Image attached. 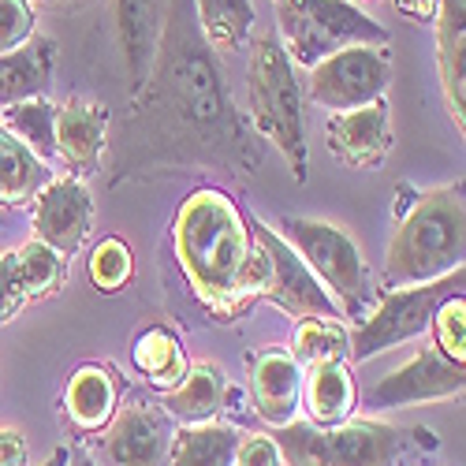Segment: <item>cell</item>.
I'll list each match as a JSON object with an SVG mask.
<instances>
[{"mask_svg": "<svg viewBox=\"0 0 466 466\" xmlns=\"http://www.w3.org/2000/svg\"><path fill=\"white\" fill-rule=\"evenodd\" d=\"M172 247L190 291L220 321H231L247 302L261 299L265 261L254 228L224 190L202 187L187 194L172 224Z\"/></svg>", "mask_w": 466, "mask_h": 466, "instance_id": "obj_1", "label": "cell"}, {"mask_svg": "<svg viewBox=\"0 0 466 466\" xmlns=\"http://www.w3.org/2000/svg\"><path fill=\"white\" fill-rule=\"evenodd\" d=\"M462 250H466V206L459 179L437 190H425L403 213L384 254V284L392 291V288L441 280L462 268Z\"/></svg>", "mask_w": 466, "mask_h": 466, "instance_id": "obj_2", "label": "cell"}, {"mask_svg": "<svg viewBox=\"0 0 466 466\" xmlns=\"http://www.w3.org/2000/svg\"><path fill=\"white\" fill-rule=\"evenodd\" d=\"M273 441L288 466H407L418 451L437 448L430 430H400L373 418H351L336 430L291 421Z\"/></svg>", "mask_w": 466, "mask_h": 466, "instance_id": "obj_3", "label": "cell"}, {"mask_svg": "<svg viewBox=\"0 0 466 466\" xmlns=\"http://www.w3.org/2000/svg\"><path fill=\"white\" fill-rule=\"evenodd\" d=\"M250 116L258 131L280 149L295 179H306L309 168V138H306V120H302V86L295 79V64L288 60L284 46L273 34L258 37L250 53Z\"/></svg>", "mask_w": 466, "mask_h": 466, "instance_id": "obj_4", "label": "cell"}, {"mask_svg": "<svg viewBox=\"0 0 466 466\" xmlns=\"http://www.w3.org/2000/svg\"><path fill=\"white\" fill-rule=\"evenodd\" d=\"M277 19L288 60L302 67H314L339 49L388 46V30L351 0H280Z\"/></svg>", "mask_w": 466, "mask_h": 466, "instance_id": "obj_5", "label": "cell"}, {"mask_svg": "<svg viewBox=\"0 0 466 466\" xmlns=\"http://www.w3.org/2000/svg\"><path fill=\"white\" fill-rule=\"evenodd\" d=\"M277 236L309 265L325 291L336 299V306L347 318H362L373 299L370 268L359 250V243L347 236L343 228L329 220H309V217H284Z\"/></svg>", "mask_w": 466, "mask_h": 466, "instance_id": "obj_6", "label": "cell"}, {"mask_svg": "<svg viewBox=\"0 0 466 466\" xmlns=\"http://www.w3.org/2000/svg\"><path fill=\"white\" fill-rule=\"evenodd\" d=\"M459 291H462V268H455V273H448L441 280H430V284L392 288L355 332H347V339H351L347 355L355 362H366V359L388 351V347H400V343L421 336L433 321V309L448 295H459Z\"/></svg>", "mask_w": 466, "mask_h": 466, "instance_id": "obj_7", "label": "cell"}, {"mask_svg": "<svg viewBox=\"0 0 466 466\" xmlns=\"http://www.w3.org/2000/svg\"><path fill=\"white\" fill-rule=\"evenodd\" d=\"M254 239L265 261V280H261V299L277 302L280 309H288L291 318H321V321H339L343 309L336 306V299L325 291V284L309 273V265L277 236L268 224L250 220Z\"/></svg>", "mask_w": 466, "mask_h": 466, "instance_id": "obj_8", "label": "cell"}, {"mask_svg": "<svg viewBox=\"0 0 466 466\" xmlns=\"http://www.w3.org/2000/svg\"><path fill=\"white\" fill-rule=\"evenodd\" d=\"M388 79H392V56L384 53V46H355L309 67L306 94L329 112H351L384 97Z\"/></svg>", "mask_w": 466, "mask_h": 466, "instance_id": "obj_9", "label": "cell"}, {"mask_svg": "<svg viewBox=\"0 0 466 466\" xmlns=\"http://www.w3.org/2000/svg\"><path fill=\"white\" fill-rule=\"evenodd\" d=\"M466 388V373L462 366L448 362L437 347H421L414 351L400 370L384 373L373 388L366 403L373 410H392V407H414V403H441V400H455Z\"/></svg>", "mask_w": 466, "mask_h": 466, "instance_id": "obj_10", "label": "cell"}, {"mask_svg": "<svg viewBox=\"0 0 466 466\" xmlns=\"http://www.w3.org/2000/svg\"><path fill=\"white\" fill-rule=\"evenodd\" d=\"M94 231V198L79 176L49 179L34 198V239L49 243L56 254L71 258Z\"/></svg>", "mask_w": 466, "mask_h": 466, "instance_id": "obj_11", "label": "cell"}, {"mask_svg": "<svg viewBox=\"0 0 466 466\" xmlns=\"http://www.w3.org/2000/svg\"><path fill=\"white\" fill-rule=\"evenodd\" d=\"M172 418L149 403H127L105 425V466H168Z\"/></svg>", "mask_w": 466, "mask_h": 466, "instance_id": "obj_12", "label": "cell"}, {"mask_svg": "<svg viewBox=\"0 0 466 466\" xmlns=\"http://www.w3.org/2000/svg\"><path fill=\"white\" fill-rule=\"evenodd\" d=\"M329 153L347 168H380L392 153V112L388 101L377 97L351 112H332L325 124Z\"/></svg>", "mask_w": 466, "mask_h": 466, "instance_id": "obj_13", "label": "cell"}, {"mask_svg": "<svg viewBox=\"0 0 466 466\" xmlns=\"http://www.w3.org/2000/svg\"><path fill=\"white\" fill-rule=\"evenodd\" d=\"M247 373L258 418L277 430L291 425L302 403V366L295 362V355L288 347H261L247 355Z\"/></svg>", "mask_w": 466, "mask_h": 466, "instance_id": "obj_14", "label": "cell"}, {"mask_svg": "<svg viewBox=\"0 0 466 466\" xmlns=\"http://www.w3.org/2000/svg\"><path fill=\"white\" fill-rule=\"evenodd\" d=\"M172 86H176L183 112L198 127H224L228 124L224 86L217 79L213 60L198 46H179V53L172 60Z\"/></svg>", "mask_w": 466, "mask_h": 466, "instance_id": "obj_15", "label": "cell"}, {"mask_svg": "<svg viewBox=\"0 0 466 466\" xmlns=\"http://www.w3.org/2000/svg\"><path fill=\"white\" fill-rule=\"evenodd\" d=\"M108 108L90 97H71L56 108V157L79 176L94 172L105 153Z\"/></svg>", "mask_w": 466, "mask_h": 466, "instance_id": "obj_16", "label": "cell"}, {"mask_svg": "<svg viewBox=\"0 0 466 466\" xmlns=\"http://www.w3.org/2000/svg\"><path fill=\"white\" fill-rule=\"evenodd\" d=\"M437 67L441 90L455 127H466V0H441L437 5Z\"/></svg>", "mask_w": 466, "mask_h": 466, "instance_id": "obj_17", "label": "cell"}, {"mask_svg": "<svg viewBox=\"0 0 466 466\" xmlns=\"http://www.w3.org/2000/svg\"><path fill=\"white\" fill-rule=\"evenodd\" d=\"M116 410H120V380L108 366L86 362L67 377L64 414L79 433H101Z\"/></svg>", "mask_w": 466, "mask_h": 466, "instance_id": "obj_18", "label": "cell"}, {"mask_svg": "<svg viewBox=\"0 0 466 466\" xmlns=\"http://www.w3.org/2000/svg\"><path fill=\"white\" fill-rule=\"evenodd\" d=\"M53 71H56V42L46 34H34L26 46L0 56V108L46 97Z\"/></svg>", "mask_w": 466, "mask_h": 466, "instance_id": "obj_19", "label": "cell"}, {"mask_svg": "<svg viewBox=\"0 0 466 466\" xmlns=\"http://www.w3.org/2000/svg\"><path fill=\"white\" fill-rule=\"evenodd\" d=\"M302 400L309 410V425L318 430H336V425L351 421L359 407V388L347 362L309 366V377L302 380Z\"/></svg>", "mask_w": 466, "mask_h": 466, "instance_id": "obj_20", "label": "cell"}, {"mask_svg": "<svg viewBox=\"0 0 466 466\" xmlns=\"http://www.w3.org/2000/svg\"><path fill=\"white\" fill-rule=\"evenodd\" d=\"M228 380L217 362H194L187 366V377L165 392V414L183 425H202L213 421V414L224 407Z\"/></svg>", "mask_w": 466, "mask_h": 466, "instance_id": "obj_21", "label": "cell"}, {"mask_svg": "<svg viewBox=\"0 0 466 466\" xmlns=\"http://www.w3.org/2000/svg\"><path fill=\"white\" fill-rule=\"evenodd\" d=\"M135 366L149 380V388H157V392L165 396L187 377L190 362H187V351H183V343H179V336L172 329L149 325L135 339Z\"/></svg>", "mask_w": 466, "mask_h": 466, "instance_id": "obj_22", "label": "cell"}, {"mask_svg": "<svg viewBox=\"0 0 466 466\" xmlns=\"http://www.w3.org/2000/svg\"><path fill=\"white\" fill-rule=\"evenodd\" d=\"M239 433L220 421H202V425H183L172 433L168 448V466H231L236 462Z\"/></svg>", "mask_w": 466, "mask_h": 466, "instance_id": "obj_23", "label": "cell"}, {"mask_svg": "<svg viewBox=\"0 0 466 466\" xmlns=\"http://www.w3.org/2000/svg\"><path fill=\"white\" fill-rule=\"evenodd\" d=\"M46 183H49L46 161H37L12 131L0 127V206L34 202Z\"/></svg>", "mask_w": 466, "mask_h": 466, "instance_id": "obj_24", "label": "cell"}, {"mask_svg": "<svg viewBox=\"0 0 466 466\" xmlns=\"http://www.w3.org/2000/svg\"><path fill=\"white\" fill-rule=\"evenodd\" d=\"M5 131H12L37 161H53L56 157V105L49 97H34L23 105L5 108Z\"/></svg>", "mask_w": 466, "mask_h": 466, "instance_id": "obj_25", "label": "cell"}, {"mask_svg": "<svg viewBox=\"0 0 466 466\" xmlns=\"http://www.w3.org/2000/svg\"><path fill=\"white\" fill-rule=\"evenodd\" d=\"M198 5V23L209 49L231 53L239 49L254 30V0H194Z\"/></svg>", "mask_w": 466, "mask_h": 466, "instance_id": "obj_26", "label": "cell"}, {"mask_svg": "<svg viewBox=\"0 0 466 466\" xmlns=\"http://www.w3.org/2000/svg\"><path fill=\"white\" fill-rule=\"evenodd\" d=\"M15 254V277H19V288L26 295V302L34 299H53L67 277V265H64V254H56L49 243L42 239H30L23 243Z\"/></svg>", "mask_w": 466, "mask_h": 466, "instance_id": "obj_27", "label": "cell"}, {"mask_svg": "<svg viewBox=\"0 0 466 466\" xmlns=\"http://www.w3.org/2000/svg\"><path fill=\"white\" fill-rule=\"evenodd\" d=\"M347 329L339 321H321V318H302L295 329V343H291V355L302 366H321V362H343L347 359Z\"/></svg>", "mask_w": 466, "mask_h": 466, "instance_id": "obj_28", "label": "cell"}, {"mask_svg": "<svg viewBox=\"0 0 466 466\" xmlns=\"http://www.w3.org/2000/svg\"><path fill=\"white\" fill-rule=\"evenodd\" d=\"M131 277H135V254L124 239L108 236L90 250V280H94L97 291L112 295V291H120Z\"/></svg>", "mask_w": 466, "mask_h": 466, "instance_id": "obj_29", "label": "cell"}, {"mask_svg": "<svg viewBox=\"0 0 466 466\" xmlns=\"http://www.w3.org/2000/svg\"><path fill=\"white\" fill-rule=\"evenodd\" d=\"M433 339H437V351L455 362V366H466V299L462 291L459 295H448L437 309H433Z\"/></svg>", "mask_w": 466, "mask_h": 466, "instance_id": "obj_30", "label": "cell"}, {"mask_svg": "<svg viewBox=\"0 0 466 466\" xmlns=\"http://www.w3.org/2000/svg\"><path fill=\"white\" fill-rule=\"evenodd\" d=\"M34 37V8L30 0H0V56L15 53Z\"/></svg>", "mask_w": 466, "mask_h": 466, "instance_id": "obj_31", "label": "cell"}, {"mask_svg": "<svg viewBox=\"0 0 466 466\" xmlns=\"http://www.w3.org/2000/svg\"><path fill=\"white\" fill-rule=\"evenodd\" d=\"M23 306H26V295H23L19 277H15V254L0 250V325L12 321Z\"/></svg>", "mask_w": 466, "mask_h": 466, "instance_id": "obj_32", "label": "cell"}, {"mask_svg": "<svg viewBox=\"0 0 466 466\" xmlns=\"http://www.w3.org/2000/svg\"><path fill=\"white\" fill-rule=\"evenodd\" d=\"M280 448L273 437L265 433H239V448H236V462L231 466H280Z\"/></svg>", "mask_w": 466, "mask_h": 466, "instance_id": "obj_33", "label": "cell"}, {"mask_svg": "<svg viewBox=\"0 0 466 466\" xmlns=\"http://www.w3.org/2000/svg\"><path fill=\"white\" fill-rule=\"evenodd\" d=\"M0 466H26V437L19 430H0Z\"/></svg>", "mask_w": 466, "mask_h": 466, "instance_id": "obj_34", "label": "cell"}, {"mask_svg": "<svg viewBox=\"0 0 466 466\" xmlns=\"http://www.w3.org/2000/svg\"><path fill=\"white\" fill-rule=\"evenodd\" d=\"M392 5H396L403 15L418 19V23H430V19L437 15V5H441V0H392Z\"/></svg>", "mask_w": 466, "mask_h": 466, "instance_id": "obj_35", "label": "cell"}, {"mask_svg": "<svg viewBox=\"0 0 466 466\" xmlns=\"http://www.w3.org/2000/svg\"><path fill=\"white\" fill-rule=\"evenodd\" d=\"M42 466H71V451H67V448H56Z\"/></svg>", "mask_w": 466, "mask_h": 466, "instance_id": "obj_36", "label": "cell"}, {"mask_svg": "<svg viewBox=\"0 0 466 466\" xmlns=\"http://www.w3.org/2000/svg\"><path fill=\"white\" fill-rule=\"evenodd\" d=\"M71 466H97V462H94V459H86V455H75V459H71Z\"/></svg>", "mask_w": 466, "mask_h": 466, "instance_id": "obj_37", "label": "cell"}, {"mask_svg": "<svg viewBox=\"0 0 466 466\" xmlns=\"http://www.w3.org/2000/svg\"><path fill=\"white\" fill-rule=\"evenodd\" d=\"M42 5H79V0H42Z\"/></svg>", "mask_w": 466, "mask_h": 466, "instance_id": "obj_38", "label": "cell"}, {"mask_svg": "<svg viewBox=\"0 0 466 466\" xmlns=\"http://www.w3.org/2000/svg\"><path fill=\"white\" fill-rule=\"evenodd\" d=\"M0 224H5V213H0Z\"/></svg>", "mask_w": 466, "mask_h": 466, "instance_id": "obj_39", "label": "cell"}, {"mask_svg": "<svg viewBox=\"0 0 466 466\" xmlns=\"http://www.w3.org/2000/svg\"><path fill=\"white\" fill-rule=\"evenodd\" d=\"M277 5H280V0H277Z\"/></svg>", "mask_w": 466, "mask_h": 466, "instance_id": "obj_40", "label": "cell"}]
</instances>
